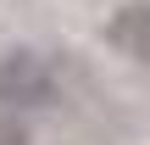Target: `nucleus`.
Listing matches in <instances>:
<instances>
[{"label": "nucleus", "instance_id": "obj_1", "mask_svg": "<svg viewBox=\"0 0 150 145\" xmlns=\"http://www.w3.org/2000/svg\"><path fill=\"white\" fill-rule=\"evenodd\" d=\"M50 95H56V78H50L39 50H6L0 56V106L33 112V106H50Z\"/></svg>", "mask_w": 150, "mask_h": 145}, {"label": "nucleus", "instance_id": "obj_3", "mask_svg": "<svg viewBox=\"0 0 150 145\" xmlns=\"http://www.w3.org/2000/svg\"><path fill=\"white\" fill-rule=\"evenodd\" d=\"M0 145H33L28 123L17 117V106H0Z\"/></svg>", "mask_w": 150, "mask_h": 145}, {"label": "nucleus", "instance_id": "obj_2", "mask_svg": "<svg viewBox=\"0 0 150 145\" xmlns=\"http://www.w3.org/2000/svg\"><path fill=\"white\" fill-rule=\"evenodd\" d=\"M106 45L117 56L150 67V0H134V6H122V11L106 17Z\"/></svg>", "mask_w": 150, "mask_h": 145}]
</instances>
